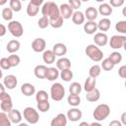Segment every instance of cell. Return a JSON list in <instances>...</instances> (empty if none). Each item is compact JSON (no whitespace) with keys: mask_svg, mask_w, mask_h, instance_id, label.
I'll return each mask as SVG.
<instances>
[{"mask_svg":"<svg viewBox=\"0 0 126 126\" xmlns=\"http://www.w3.org/2000/svg\"><path fill=\"white\" fill-rule=\"evenodd\" d=\"M41 14L42 16H46L49 19H54L61 15L60 8L57 6L55 2H52V1H47L42 5Z\"/></svg>","mask_w":126,"mask_h":126,"instance_id":"obj_1","label":"cell"},{"mask_svg":"<svg viewBox=\"0 0 126 126\" xmlns=\"http://www.w3.org/2000/svg\"><path fill=\"white\" fill-rule=\"evenodd\" d=\"M86 55L93 60L94 62H99L102 61L103 58V52L99 49V47L96 44H89L85 49Z\"/></svg>","mask_w":126,"mask_h":126,"instance_id":"obj_2","label":"cell"},{"mask_svg":"<svg viewBox=\"0 0 126 126\" xmlns=\"http://www.w3.org/2000/svg\"><path fill=\"white\" fill-rule=\"evenodd\" d=\"M109 114H110V107L105 103L98 104L93 112V116H94V120L99 121V122L106 119Z\"/></svg>","mask_w":126,"mask_h":126,"instance_id":"obj_3","label":"cell"},{"mask_svg":"<svg viewBox=\"0 0 126 126\" xmlns=\"http://www.w3.org/2000/svg\"><path fill=\"white\" fill-rule=\"evenodd\" d=\"M50 96L55 101H60L65 96V89L60 83H54L50 88Z\"/></svg>","mask_w":126,"mask_h":126,"instance_id":"obj_4","label":"cell"},{"mask_svg":"<svg viewBox=\"0 0 126 126\" xmlns=\"http://www.w3.org/2000/svg\"><path fill=\"white\" fill-rule=\"evenodd\" d=\"M23 115H24V118L27 120V122L31 123V124H36L39 120V114L38 112L32 108V107H26L24 109V112H23Z\"/></svg>","mask_w":126,"mask_h":126,"instance_id":"obj_5","label":"cell"},{"mask_svg":"<svg viewBox=\"0 0 126 126\" xmlns=\"http://www.w3.org/2000/svg\"><path fill=\"white\" fill-rule=\"evenodd\" d=\"M8 31L15 37H21L24 33V28L18 21H10L8 24Z\"/></svg>","mask_w":126,"mask_h":126,"instance_id":"obj_6","label":"cell"},{"mask_svg":"<svg viewBox=\"0 0 126 126\" xmlns=\"http://www.w3.org/2000/svg\"><path fill=\"white\" fill-rule=\"evenodd\" d=\"M125 41H126V36L125 35L115 34V35H112L110 37V39H109V45L113 49H119V48L123 47V44H124Z\"/></svg>","mask_w":126,"mask_h":126,"instance_id":"obj_7","label":"cell"},{"mask_svg":"<svg viewBox=\"0 0 126 126\" xmlns=\"http://www.w3.org/2000/svg\"><path fill=\"white\" fill-rule=\"evenodd\" d=\"M45 46H46V41L41 37L35 38L32 42V50L34 52H42V51H44L45 50Z\"/></svg>","mask_w":126,"mask_h":126,"instance_id":"obj_8","label":"cell"},{"mask_svg":"<svg viewBox=\"0 0 126 126\" xmlns=\"http://www.w3.org/2000/svg\"><path fill=\"white\" fill-rule=\"evenodd\" d=\"M3 84L5 85L6 89L8 90H13L17 87L18 85V80L17 77L14 75H7L3 78Z\"/></svg>","mask_w":126,"mask_h":126,"instance_id":"obj_9","label":"cell"},{"mask_svg":"<svg viewBox=\"0 0 126 126\" xmlns=\"http://www.w3.org/2000/svg\"><path fill=\"white\" fill-rule=\"evenodd\" d=\"M67 121H68V117L67 115H65L64 113H58L50 122L51 126H66L67 125Z\"/></svg>","mask_w":126,"mask_h":126,"instance_id":"obj_10","label":"cell"},{"mask_svg":"<svg viewBox=\"0 0 126 126\" xmlns=\"http://www.w3.org/2000/svg\"><path fill=\"white\" fill-rule=\"evenodd\" d=\"M60 14H61V16L64 18V20H67V19H70V18H72V16H73V8L70 6V4L68 3H64V4H62V5H60Z\"/></svg>","mask_w":126,"mask_h":126,"instance_id":"obj_11","label":"cell"},{"mask_svg":"<svg viewBox=\"0 0 126 126\" xmlns=\"http://www.w3.org/2000/svg\"><path fill=\"white\" fill-rule=\"evenodd\" d=\"M83 116L82 111L79 108H76V106H74V108H71L70 110H68L67 112V117L70 121L72 122H76L79 121Z\"/></svg>","mask_w":126,"mask_h":126,"instance_id":"obj_12","label":"cell"},{"mask_svg":"<svg viewBox=\"0 0 126 126\" xmlns=\"http://www.w3.org/2000/svg\"><path fill=\"white\" fill-rule=\"evenodd\" d=\"M94 41L97 46H104L108 43V36L104 32H96L94 36Z\"/></svg>","mask_w":126,"mask_h":126,"instance_id":"obj_13","label":"cell"},{"mask_svg":"<svg viewBox=\"0 0 126 126\" xmlns=\"http://www.w3.org/2000/svg\"><path fill=\"white\" fill-rule=\"evenodd\" d=\"M52 50L54 52V54L56 56H59V57H62L63 55H65L67 53V46L64 44V43H61V42H58V43H55L52 47Z\"/></svg>","mask_w":126,"mask_h":126,"instance_id":"obj_14","label":"cell"},{"mask_svg":"<svg viewBox=\"0 0 126 126\" xmlns=\"http://www.w3.org/2000/svg\"><path fill=\"white\" fill-rule=\"evenodd\" d=\"M21 92L24 95L26 96H31L32 94H35V88L33 85L30 84V83H25L22 85L21 87Z\"/></svg>","mask_w":126,"mask_h":126,"instance_id":"obj_15","label":"cell"},{"mask_svg":"<svg viewBox=\"0 0 126 126\" xmlns=\"http://www.w3.org/2000/svg\"><path fill=\"white\" fill-rule=\"evenodd\" d=\"M97 30V23L94 21H88L86 24H84V31L88 34H94Z\"/></svg>","mask_w":126,"mask_h":126,"instance_id":"obj_16","label":"cell"},{"mask_svg":"<svg viewBox=\"0 0 126 126\" xmlns=\"http://www.w3.org/2000/svg\"><path fill=\"white\" fill-rule=\"evenodd\" d=\"M56 67L60 71L65 70V69H70L71 68V61L66 57H60L56 61Z\"/></svg>","mask_w":126,"mask_h":126,"instance_id":"obj_17","label":"cell"},{"mask_svg":"<svg viewBox=\"0 0 126 126\" xmlns=\"http://www.w3.org/2000/svg\"><path fill=\"white\" fill-rule=\"evenodd\" d=\"M46 72H47V67L45 65H37L33 69L34 76L38 79H45Z\"/></svg>","mask_w":126,"mask_h":126,"instance_id":"obj_18","label":"cell"},{"mask_svg":"<svg viewBox=\"0 0 126 126\" xmlns=\"http://www.w3.org/2000/svg\"><path fill=\"white\" fill-rule=\"evenodd\" d=\"M9 118L14 124H20L22 121V114L18 109H12L10 112H8Z\"/></svg>","mask_w":126,"mask_h":126,"instance_id":"obj_19","label":"cell"},{"mask_svg":"<svg viewBox=\"0 0 126 126\" xmlns=\"http://www.w3.org/2000/svg\"><path fill=\"white\" fill-rule=\"evenodd\" d=\"M20 47H21V43H20V41L17 40V39H12V40H10V41L7 43V45H6L7 51H8L9 53H11V54L17 52V51L20 49Z\"/></svg>","mask_w":126,"mask_h":126,"instance_id":"obj_20","label":"cell"},{"mask_svg":"<svg viewBox=\"0 0 126 126\" xmlns=\"http://www.w3.org/2000/svg\"><path fill=\"white\" fill-rule=\"evenodd\" d=\"M59 69L56 67H49L47 68V72H46V77L45 79H47L48 81H55L56 79H58V77L60 76L59 74Z\"/></svg>","mask_w":126,"mask_h":126,"instance_id":"obj_21","label":"cell"},{"mask_svg":"<svg viewBox=\"0 0 126 126\" xmlns=\"http://www.w3.org/2000/svg\"><path fill=\"white\" fill-rule=\"evenodd\" d=\"M100 97V93H99V90L98 89H94L91 92H88L87 94H86V98L88 101L90 102H94V101H97Z\"/></svg>","mask_w":126,"mask_h":126,"instance_id":"obj_22","label":"cell"},{"mask_svg":"<svg viewBox=\"0 0 126 126\" xmlns=\"http://www.w3.org/2000/svg\"><path fill=\"white\" fill-rule=\"evenodd\" d=\"M97 11L102 16H109L112 14V6L108 3H101Z\"/></svg>","mask_w":126,"mask_h":126,"instance_id":"obj_23","label":"cell"},{"mask_svg":"<svg viewBox=\"0 0 126 126\" xmlns=\"http://www.w3.org/2000/svg\"><path fill=\"white\" fill-rule=\"evenodd\" d=\"M86 20V17H85V14L81 11H76L73 13V16H72V22L75 24V25H82L84 24Z\"/></svg>","mask_w":126,"mask_h":126,"instance_id":"obj_24","label":"cell"},{"mask_svg":"<svg viewBox=\"0 0 126 126\" xmlns=\"http://www.w3.org/2000/svg\"><path fill=\"white\" fill-rule=\"evenodd\" d=\"M55 54L53 52V50H44L43 54H42V59L44 61V63L46 64H52L55 61Z\"/></svg>","mask_w":126,"mask_h":126,"instance_id":"obj_25","label":"cell"},{"mask_svg":"<svg viewBox=\"0 0 126 126\" xmlns=\"http://www.w3.org/2000/svg\"><path fill=\"white\" fill-rule=\"evenodd\" d=\"M97 15H98V11L94 8V7H89L86 9V12H85V17L88 21H94L96 18H97Z\"/></svg>","mask_w":126,"mask_h":126,"instance_id":"obj_26","label":"cell"},{"mask_svg":"<svg viewBox=\"0 0 126 126\" xmlns=\"http://www.w3.org/2000/svg\"><path fill=\"white\" fill-rule=\"evenodd\" d=\"M95 85H96V81H95V78H93L91 76H89L87 78V80L85 81V84H84V90L88 93V92H91L93 90L95 89Z\"/></svg>","mask_w":126,"mask_h":126,"instance_id":"obj_27","label":"cell"},{"mask_svg":"<svg viewBox=\"0 0 126 126\" xmlns=\"http://www.w3.org/2000/svg\"><path fill=\"white\" fill-rule=\"evenodd\" d=\"M110 26H111V22L107 18H103L97 23V28L100 32H107L110 29Z\"/></svg>","mask_w":126,"mask_h":126,"instance_id":"obj_28","label":"cell"},{"mask_svg":"<svg viewBox=\"0 0 126 126\" xmlns=\"http://www.w3.org/2000/svg\"><path fill=\"white\" fill-rule=\"evenodd\" d=\"M67 101L71 106H78L81 103V97L79 96V94H70L67 97Z\"/></svg>","mask_w":126,"mask_h":126,"instance_id":"obj_29","label":"cell"},{"mask_svg":"<svg viewBox=\"0 0 126 126\" xmlns=\"http://www.w3.org/2000/svg\"><path fill=\"white\" fill-rule=\"evenodd\" d=\"M38 11H39V6H36V5H34V4L31 3V2L29 3V5L27 7V14H28V16L34 17V16L37 15Z\"/></svg>","mask_w":126,"mask_h":126,"instance_id":"obj_30","label":"cell"},{"mask_svg":"<svg viewBox=\"0 0 126 126\" xmlns=\"http://www.w3.org/2000/svg\"><path fill=\"white\" fill-rule=\"evenodd\" d=\"M63 21H64V18L60 15L58 16L57 18H54V19H49V22H50V26L53 28V29H59L63 26Z\"/></svg>","mask_w":126,"mask_h":126,"instance_id":"obj_31","label":"cell"},{"mask_svg":"<svg viewBox=\"0 0 126 126\" xmlns=\"http://www.w3.org/2000/svg\"><path fill=\"white\" fill-rule=\"evenodd\" d=\"M100 72H101V66H99L97 64H94L90 68L89 76H91L93 78H96V77H98L100 75Z\"/></svg>","mask_w":126,"mask_h":126,"instance_id":"obj_32","label":"cell"},{"mask_svg":"<svg viewBox=\"0 0 126 126\" xmlns=\"http://www.w3.org/2000/svg\"><path fill=\"white\" fill-rule=\"evenodd\" d=\"M60 78L64 81V82H70L73 79V72L71 71V69H65L62 70L60 73Z\"/></svg>","mask_w":126,"mask_h":126,"instance_id":"obj_33","label":"cell"},{"mask_svg":"<svg viewBox=\"0 0 126 126\" xmlns=\"http://www.w3.org/2000/svg\"><path fill=\"white\" fill-rule=\"evenodd\" d=\"M12 121L9 118V115L6 114L5 111L0 113V126H11Z\"/></svg>","mask_w":126,"mask_h":126,"instance_id":"obj_34","label":"cell"},{"mask_svg":"<svg viewBox=\"0 0 126 126\" xmlns=\"http://www.w3.org/2000/svg\"><path fill=\"white\" fill-rule=\"evenodd\" d=\"M108 58H109V60H110L114 65H116V64H118V63L121 62V60H122V55H121V53H119L118 51H113L112 53H110V55L108 56Z\"/></svg>","mask_w":126,"mask_h":126,"instance_id":"obj_35","label":"cell"},{"mask_svg":"<svg viewBox=\"0 0 126 126\" xmlns=\"http://www.w3.org/2000/svg\"><path fill=\"white\" fill-rule=\"evenodd\" d=\"M69 92H70V94H80V93L82 92V86H81L79 83L74 82V83H72V84L70 85V87H69Z\"/></svg>","mask_w":126,"mask_h":126,"instance_id":"obj_36","label":"cell"},{"mask_svg":"<svg viewBox=\"0 0 126 126\" xmlns=\"http://www.w3.org/2000/svg\"><path fill=\"white\" fill-rule=\"evenodd\" d=\"M50 108V103L48 100H42V101H37V109L40 112H46Z\"/></svg>","mask_w":126,"mask_h":126,"instance_id":"obj_37","label":"cell"},{"mask_svg":"<svg viewBox=\"0 0 126 126\" xmlns=\"http://www.w3.org/2000/svg\"><path fill=\"white\" fill-rule=\"evenodd\" d=\"M101 68L104 70V71H110V70H112L113 68H114V64L109 60V58L107 57V58H105V59H103L102 60V62H101Z\"/></svg>","mask_w":126,"mask_h":126,"instance_id":"obj_38","label":"cell"},{"mask_svg":"<svg viewBox=\"0 0 126 126\" xmlns=\"http://www.w3.org/2000/svg\"><path fill=\"white\" fill-rule=\"evenodd\" d=\"M37 26L40 29H46L48 26H50V22H49V18L46 16H42L41 18H39V20L37 21Z\"/></svg>","mask_w":126,"mask_h":126,"instance_id":"obj_39","label":"cell"},{"mask_svg":"<svg viewBox=\"0 0 126 126\" xmlns=\"http://www.w3.org/2000/svg\"><path fill=\"white\" fill-rule=\"evenodd\" d=\"M0 108H1L2 111L10 112V111L13 109V102H12V100L1 101V102H0Z\"/></svg>","mask_w":126,"mask_h":126,"instance_id":"obj_40","label":"cell"},{"mask_svg":"<svg viewBox=\"0 0 126 126\" xmlns=\"http://www.w3.org/2000/svg\"><path fill=\"white\" fill-rule=\"evenodd\" d=\"M10 8L14 12H20L22 9V2L21 0H10Z\"/></svg>","mask_w":126,"mask_h":126,"instance_id":"obj_41","label":"cell"},{"mask_svg":"<svg viewBox=\"0 0 126 126\" xmlns=\"http://www.w3.org/2000/svg\"><path fill=\"white\" fill-rule=\"evenodd\" d=\"M2 18L5 21H11L13 18V10L9 7V8H4L2 10Z\"/></svg>","mask_w":126,"mask_h":126,"instance_id":"obj_42","label":"cell"},{"mask_svg":"<svg viewBox=\"0 0 126 126\" xmlns=\"http://www.w3.org/2000/svg\"><path fill=\"white\" fill-rule=\"evenodd\" d=\"M48 97H49L48 94H47L45 91H43V90L38 91V92L36 93V94H35V99H36V101L48 100Z\"/></svg>","mask_w":126,"mask_h":126,"instance_id":"obj_43","label":"cell"},{"mask_svg":"<svg viewBox=\"0 0 126 126\" xmlns=\"http://www.w3.org/2000/svg\"><path fill=\"white\" fill-rule=\"evenodd\" d=\"M115 30L120 32L126 34V21H119L115 24Z\"/></svg>","mask_w":126,"mask_h":126,"instance_id":"obj_44","label":"cell"},{"mask_svg":"<svg viewBox=\"0 0 126 126\" xmlns=\"http://www.w3.org/2000/svg\"><path fill=\"white\" fill-rule=\"evenodd\" d=\"M8 59H9V61L11 63V66L12 67H17L20 64V61H21L20 57L18 55L14 54V53H12L10 56H8Z\"/></svg>","mask_w":126,"mask_h":126,"instance_id":"obj_45","label":"cell"},{"mask_svg":"<svg viewBox=\"0 0 126 126\" xmlns=\"http://www.w3.org/2000/svg\"><path fill=\"white\" fill-rule=\"evenodd\" d=\"M0 67H1L3 70H9L12 66H11V63H10L9 59L6 58V57H3V58H1V60H0Z\"/></svg>","mask_w":126,"mask_h":126,"instance_id":"obj_46","label":"cell"},{"mask_svg":"<svg viewBox=\"0 0 126 126\" xmlns=\"http://www.w3.org/2000/svg\"><path fill=\"white\" fill-rule=\"evenodd\" d=\"M68 3L70 4V6H71L73 9L77 10V9H79V8L81 7L82 0H68Z\"/></svg>","mask_w":126,"mask_h":126,"instance_id":"obj_47","label":"cell"},{"mask_svg":"<svg viewBox=\"0 0 126 126\" xmlns=\"http://www.w3.org/2000/svg\"><path fill=\"white\" fill-rule=\"evenodd\" d=\"M109 4L112 7H121L124 4V0H109Z\"/></svg>","mask_w":126,"mask_h":126,"instance_id":"obj_48","label":"cell"},{"mask_svg":"<svg viewBox=\"0 0 126 126\" xmlns=\"http://www.w3.org/2000/svg\"><path fill=\"white\" fill-rule=\"evenodd\" d=\"M8 100H12L10 94H8L6 92H2L0 94V101H8Z\"/></svg>","mask_w":126,"mask_h":126,"instance_id":"obj_49","label":"cell"},{"mask_svg":"<svg viewBox=\"0 0 126 126\" xmlns=\"http://www.w3.org/2000/svg\"><path fill=\"white\" fill-rule=\"evenodd\" d=\"M118 75L119 77L126 79V65H123L118 69Z\"/></svg>","mask_w":126,"mask_h":126,"instance_id":"obj_50","label":"cell"},{"mask_svg":"<svg viewBox=\"0 0 126 126\" xmlns=\"http://www.w3.org/2000/svg\"><path fill=\"white\" fill-rule=\"evenodd\" d=\"M120 121H121V123H122L123 125L126 126V111L121 114V116H120Z\"/></svg>","mask_w":126,"mask_h":126,"instance_id":"obj_51","label":"cell"},{"mask_svg":"<svg viewBox=\"0 0 126 126\" xmlns=\"http://www.w3.org/2000/svg\"><path fill=\"white\" fill-rule=\"evenodd\" d=\"M0 29H1V31H0V36H4L5 33H6V27L3 24H1L0 25Z\"/></svg>","mask_w":126,"mask_h":126,"instance_id":"obj_52","label":"cell"},{"mask_svg":"<svg viewBox=\"0 0 126 126\" xmlns=\"http://www.w3.org/2000/svg\"><path fill=\"white\" fill-rule=\"evenodd\" d=\"M43 1L44 0H31L30 2L32 3V4H34V5H36V6H40V5L43 4Z\"/></svg>","mask_w":126,"mask_h":126,"instance_id":"obj_53","label":"cell"},{"mask_svg":"<svg viewBox=\"0 0 126 126\" xmlns=\"http://www.w3.org/2000/svg\"><path fill=\"white\" fill-rule=\"evenodd\" d=\"M109 125H110V126H121V125H122V123H121V121L113 120V121H111V122L109 123Z\"/></svg>","mask_w":126,"mask_h":126,"instance_id":"obj_54","label":"cell"},{"mask_svg":"<svg viewBox=\"0 0 126 126\" xmlns=\"http://www.w3.org/2000/svg\"><path fill=\"white\" fill-rule=\"evenodd\" d=\"M5 88H6V87H5V85H4V84H0V89H1V93H2V92H5Z\"/></svg>","mask_w":126,"mask_h":126,"instance_id":"obj_55","label":"cell"},{"mask_svg":"<svg viewBox=\"0 0 126 126\" xmlns=\"http://www.w3.org/2000/svg\"><path fill=\"white\" fill-rule=\"evenodd\" d=\"M90 125H91V126H94V125H96V126H100V123H99V121H98V122H93V123H91Z\"/></svg>","mask_w":126,"mask_h":126,"instance_id":"obj_56","label":"cell"},{"mask_svg":"<svg viewBox=\"0 0 126 126\" xmlns=\"http://www.w3.org/2000/svg\"><path fill=\"white\" fill-rule=\"evenodd\" d=\"M7 1H8V0H0V5H1V6L5 5V4L7 3Z\"/></svg>","mask_w":126,"mask_h":126,"instance_id":"obj_57","label":"cell"},{"mask_svg":"<svg viewBox=\"0 0 126 126\" xmlns=\"http://www.w3.org/2000/svg\"><path fill=\"white\" fill-rule=\"evenodd\" d=\"M122 14H123V16H124V17H126V6L122 9Z\"/></svg>","mask_w":126,"mask_h":126,"instance_id":"obj_58","label":"cell"},{"mask_svg":"<svg viewBox=\"0 0 126 126\" xmlns=\"http://www.w3.org/2000/svg\"><path fill=\"white\" fill-rule=\"evenodd\" d=\"M91 123H88V122H82V123H80V125L81 126H83V125H87V126H89Z\"/></svg>","mask_w":126,"mask_h":126,"instance_id":"obj_59","label":"cell"},{"mask_svg":"<svg viewBox=\"0 0 126 126\" xmlns=\"http://www.w3.org/2000/svg\"><path fill=\"white\" fill-rule=\"evenodd\" d=\"M123 48H124V50L126 51V41L124 42V44H123Z\"/></svg>","mask_w":126,"mask_h":126,"instance_id":"obj_60","label":"cell"},{"mask_svg":"<svg viewBox=\"0 0 126 126\" xmlns=\"http://www.w3.org/2000/svg\"><path fill=\"white\" fill-rule=\"evenodd\" d=\"M95 1H96V2H103L104 0H95Z\"/></svg>","mask_w":126,"mask_h":126,"instance_id":"obj_61","label":"cell"},{"mask_svg":"<svg viewBox=\"0 0 126 126\" xmlns=\"http://www.w3.org/2000/svg\"><path fill=\"white\" fill-rule=\"evenodd\" d=\"M83 2H88V1H90V0H82Z\"/></svg>","mask_w":126,"mask_h":126,"instance_id":"obj_62","label":"cell"},{"mask_svg":"<svg viewBox=\"0 0 126 126\" xmlns=\"http://www.w3.org/2000/svg\"><path fill=\"white\" fill-rule=\"evenodd\" d=\"M125 80H126V79H125ZM124 85H125V88H126V81H125V84H124Z\"/></svg>","mask_w":126,"mask_h":126,"instance_id":"obj_63","label":"cell"},{"mask_svg":"<svg viewBox=\"0 0 126 126\" xmlns=\"http://www.w3.org/2000/svg\"><path fill=\"white\" fill-rule=\"evenodd\" d=\"M21 1H26V0H21Z\"/></svg>","mask_w":126,"mask_h":126,"instance_id":"obj_64","label":"cell"}]
</instances>
